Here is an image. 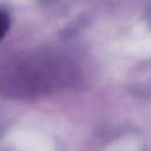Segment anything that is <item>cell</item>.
I'll list each match as a JSON object with an SVG mask.
<instances>
[{"mask_svg":"<svg viewBox=\"0 0 151 151\" xmlns=\"http://www.w3.org/2000/svg\"><path fill=\"white\" fill-rule=\"evenodd\" d=\"M8 26H9V20L7 14L4 12H0V39H2V37L6 34Z\"/></svg>","mask_w":151,"mask_h":151,"instance_id":"cell-1","label":"cell"}]
</instances>
